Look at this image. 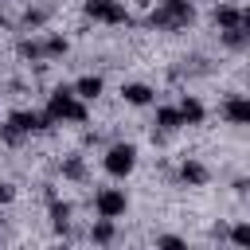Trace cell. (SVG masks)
<instances>
[{
    "label": "cell",
    "mask_w": 250,
    "mask_h": 250,
    "mask_svg": "<svg viewBox=\"0 0 250 250\" xmlns=\"http://www.w3.org/2000/svg\"><path fill=\"white\" fill-rule=\"evenodd\" d=\"M215 23H223V27H246V23H250V16H246V12H238L234 4H219V8H215Z\"/></svg>",
    "instance_id": "cell-5"
},
{
    "label": "cell",
    "mask_w": 250,
    "mask_h": 250,
    "mask_svg": "<svg viewBox=\"0 0 250 250\" xmlns=\"http://www.w3.org/2000/svg\"><path fill=\"white\" fill-rule=\"evenodd\" d=\"M86 16L105 20V23H125V20H129V12H125L117 0H86Z\"/></svg>",
    "instance_id": "cell-4"
},
{
    "label": "cell",
    "mask_w": 250,
    "mask_h": 250,
    "mask_svg": "<svg viewBox=\"0 0 250 250\" xmlns=\"http://www.w3.org/2000/svg\"><path fill=\"white\" fill-rule=\"evenodd\" d=\"M133 164H137V148H133V145H113V148L105 152V172H109V176H129Z\"/></svg>",
    "instance_id": "cell-2"
},
{
    "label": "cell",
    "mask_w": 250,
    "mask_h": 250,
    "mask_svg": "<svg viewBox=\"0 0 250 250\" xmlns=\"http://www.w3.org/2000/svg\"><path fill=\"white\" fill-rule=\"evenodd\" d=\"M180 176H184V184H195V188H199V184H207V168H203L199 160H188V164L180 168Z\"/></svg>",
    "instance_id": "cell-10"
},
{
    "label": "cell",
    "mask_w": 250,
    "mask_h": 250,
    "mask_svg": "<svg viewBox=\"0 0 250 250\" xmlns=\"http://www.w3.org/2000/svg\"><path fill=\"white\" fill-rule=\"evenodd\" d=\"M156 125L160 129H180L184 121H180V109H156Z\"/></svg>",
    "instance_id": "cell-11"
},
{
    "label": "cell",
    "mask_w": 250,
    "mask_h": 250,
    "mask_svg": "<svg viewBox=\"0 0 250 250\" xmlns=\"http://www.w3.org/2000/svg\"><path fill=\"white\" fill-rule=\"evenodd\" d=\"M66 215H70V207H66V203H55V207H51V219H55V227H66Z\"/></svg>",
    "instance_id": "cell-13"
},
{
    "label": "cell",
    "mask_w": 250,
    "mask_h": 250,
    "mask_svg": "<svg viewBox=\"0 0 250 250\" xmlns=\"http://www.w3.org/2000/svg\"><path fill=\"white\" fill-rule=\"evenodd\" d=\"M62 51H66V39L62 35H51L47 39V55H62Z\"/></svg>",
    "instance_id": "cell-14"
},
{
    "label": "cell",
    "mask_w": 250,
    "mask_h": 250,
    "mask_svg": "<svg viewBox=\"0 0 250 250\" xmlns=\"http://www.w3.org/2000/svg\"><path fill=\"white\" fill-rule=\"evenodd\" d=\"M250 242V227H234V246H246Z\"/></svg>",
    "instance_id": "cell-15"
},
{
    "label": "cell",
    "mask_w": 250,
    "mask_h": 250,
    "mask_svg": "<svg viewBox=\"0 0 250 250\" xmlns=\"http://www.w3.org/2000/svg\"><path fill=\"white\" fill-rule=\"evenodd\" d=\"M0 20H4V16H0Z\"/></svg>",
    "instance_id": "cell-20"
},
{
    "label": "cell",
    "mask_w": 250,
    "mask_h": 250,
    "mask_svg": "<svg viewBox=\"0 0 250 250\" xmlns=\"http://www.w3.org/2000/svg\"><path fill=\"white\" fill-rule=\"evenodd\" d=\"M121 98H125L129 105H148V102H152V90H148L145 82H129V86H121Z\"/></svg>",
    "instance_id": "cell-7"
},
{
    "label": "cell",
    "mask_w": 250,
    "mask_h": 250,
    "mask_svg": "<svg viewBox=\"0 0 250 250\" xmlns=\"http://www.w3.org/2000/svg\"><path fill=\"white\" fill-rule=\"evenodd\" d=\"M223 113H227L230 125H246V121H250V102H246V98H230V102L223 105Z\"/></svg>",
    "instance_id": "cell-6"
},
{
    "label": "cell",
    "mask_w": 250,
    "mask_h": 250,
    "mask_svg": "<svg viewBox=\"0 0 250 250\" xmlns=\"http://www.w3.org/2000/svg\"><path fill=\"white\" fill-rule=\"evenodd\" d=\"M20 55H23V59H39V47H35V43H20Z\"/></svg>",
    "instance_id": "cell-17"
},
{
    "label": "cell",
    "mask_w": 250,
    "mask_h": 250,
    "mask_svg": "<svg viewBox=\"0 0 250 250\" xmlns=\"http://www.w3.org/2000/svg\"><path fill=\"white\" fill-rule=\"evenodd\" d=\"M98 94H102V78H98V74H86V78H78V82H74V98L94 102Z\"/></svg>",
    "instance_id": "cell-8"
},
{
    "label": "cell",
    "mask_w": 250,
    "mask_h": 250,
    "mask_svg": "<svg viewBox=\"0 0 250 250\" xmlns=\"http://www.w3.org/2000/svg\"><path fill=\"white\" fill-rule=\"evenodd\" d=\"M12 195H16L12 184H0V203H12Z\"/></svg>",
    "instance_id": "cell-18"
},
{
    "label": "cell",
    "mask_w": 250,
    "mask_h": 250,
    "mask_svg": "<svg viewBox=\"0 0 250 250\" xmlns=\"http://www.w3.org/2000/svg\"><path fill=\"white\" fill-rule=\"evenodd\" d=\"M94 238H98V242H109V238H113V219H102V223L94 227Z\"/></svg>",
    "instance_id": "cell-12"
},
{
    "label": "cell",
    "mask_w": 250,
    "mask_h": 250,
    "mask_svg": "<svg viewBox=\"0 0 250 250\" xmlns=\"http://www.w3.org/2000/svg\"><path fill=\"white\" fill-rule=\"evenodd\" d=\"M66 176H82V160H70L66 164Z\"/></svg>",
    "instance_id": "cell-19"
},
{
    "label": "cell",
    "mask_w": 250,
    "mask_h": 250,
    "mask_svg": "<svg viewBox=\"0 0 250 250\" xmlns=\"http://www.w3.org/2000/svg\"><path fill=\"white\" fill-rule=\"evenodd\" d=\"M94 207H98L102 219H117V215H125V191H117V188H102V191L94 195Z\"/></svg>",
    "instance_id": "cell-3"
},
{
    "label": "cell",
    "mask_w": 250,
    "mask_h": 250,
    "mask_svg": "<svg viewBox=\"0 0 250 250\" xmlns=\"http://www.w3.org/2000/svg\"><path fill=\"white\" fill-rule=\"evenodd\" d=\"M160 246H168V250H184V238H176V234H164V238H160Z\"/></svg>",
    "instance_id": "cell-16"
},
{
    "label": "cell",
    "mask_w": 250,
    "mask_h": 250,
    "mask_svg": "<svg viewBox=\"0 0 250 250\" xmlns=\"http://www.w3.org/2000/svg\"><path fill=\"white\" fill-rule=\"evenodd\" d=\"M180 121H184V125H199V121H203L199 98H184V102H180Z\"/></svg>",
    "instance_id": "cell-9"
},
{
    "label": "cell",
    "mask_w": 250,
    "mask_h": 250,
    "mask_svg": "<svg viewBox=\"0 0 250 250\" xmlns=\"http://www.w3.org/2000/svg\"><path fill=\"white\" fill-rule=\"evenodd\" d=\"M47 113H51L55 121H86V105L74 102V90H70V86H59V90L51 94Z\"/></svg>",
    "instance_id": "cell-1"
}]
</instances>
